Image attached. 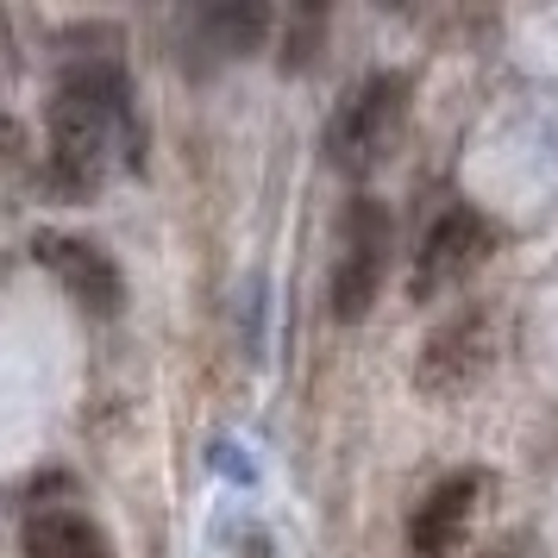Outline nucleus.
<instances>
[{"instance_id": "obj_9", "label": "nucleus", "mask_w": 558, "mask_h": 558, "mask_svg": "<svg viewBox=\"0 0 558 558\" xmlns=\"http://www.w3.org/2000/svg\"><path fill=\"white\" fill-rule=\"evenodd\" d=\"M195 38H202L214 57H245L264 45V32H270V7H257V0H239V7H202L195 20Z\"/></svg>"}, {"instance_id": "obj_7", "label": "nucleus", "mask_w": 558, "mask_h": 558, "mask_svg": "<svg viewBox=\"0 0 558 558\" xmlns=\"http://www.w3.org/2000/svg\"><path fill=\"white\" fill-rule=\"evenodd\" d=\"M32 252L51 264V277L70 289V302H82L88 314H101L113 320L120 307H126V277H120V264L95 245V239H70V232H45Z\"/></svg>"}, {"instance_id": "obj_5", "label": "nucleus", "mask_w": 558, "mask_h": 558, "mask_svg": "<svg viewBox=\"0 0 558 558\" xmlns=\"http://www.w3.org/2000/svg\"><path fill=\"white\" fill-rule=\"evenodd\" d=\"M489 257H496V220L471 202H452L427 227L421 252H414L408 295H414V302H446L452 289H464V282L477 277Z\"/></svg>"}, {"instance_id": "obj_8", "label": "nucleus", "mask_w": 558, "mask_h": 558, "mask_svg": "<svg viewBox=\"0 0 558 558\" xmlns=\"http://www.w3.org/2000/svg\"><path fill=\"white\" fill-rule=\"evenodd\" d=\"M26 558H113V546L82 508L38 502L26 514Z\"/></svg>"}, {"instance_id": "obj_2", "label": "nucleus", "mask_w": 558, "mask_h": 558, "mask_svg": "<svg viewBox=\"0 0 558 558\" xmlns=\"http://www.w3.org/2000/svg\"><path fill=\"white\" fill-rule=\"evenodd\" d=\"M502 352V307L496 302H458L439 327L421 339V357H414V389L427 402H458L471 396L489 364Z\"/></svg>"}, {"instance_id": "obj_4", "label": "nucleus", "mask_w": 558, "mask_h": 558, "mask_svg": "<svg viewBox=\"0 0 558 558\" xmlns=\"http://www.w3.org/2000/svg\"><path fill=\"white\" fill-rule=\"evenodd\" d=\"M389 264H396V220L389 207L357 195L339 220V257H332V282H327V302H332V320L352 327L377 307L383 282H389Z\"/></svg>"}, {"instance_id": "obj_10", "label": "nucleus", "mask_w": 558, "mask_h": 558, "mask_svg": "<svg viewBox=\"0 0 558 558\" xmlns=\"http://www.w3.org/2000/svg\"><path fill=\"white\" fill-rule=\"evenodd\" d=\"M477 558H514V553H508V546H483Z\"/></svg>"}, {"instance_id": "obj_3", "label": "nucleus", "mask_w": 558, "mask_h": 558, "mask_svg": "<svg viewBox=\"0 0 558 558\" xmlns=\"http://www.w3.org/2000/svg\"><path fill=\"white\" fill-rule=\"evenodd\" d=\"M408 126V82L402 76H364L327 120V163L339 177H371L389 163Z\"/></svg>"}, {"instance_id": "obj_1", "label": "nucleus", "mask_w": 558, "mask_h": 558, "mask_svg": "<svg viewBox=\"0 0 558 558\" xmlns=\"http://www.w3.org/2000/svg\"><path fill=\"white\" fill-rule=\"evenodd\" d=\"M120 163H138L126 70L113 57H82L51 95V182L57 195H95Z\"/></svg>"}, {"instance_id": "obj_6", "label": "nucleus", "mask_w": 558, "mask_h": 558, "mask_svg": "<svg viewBox=\"0 0 558 558\" xmlns=\"http://www.w3.org/2000/svg\"><path fill=\"white\" fill-rule=\"evenodd\" d=\"M483 502V471H452L446 483H433L421 508L408 514V553L402 558H458L471 539Z\"/></svg>"}]
</instances>
